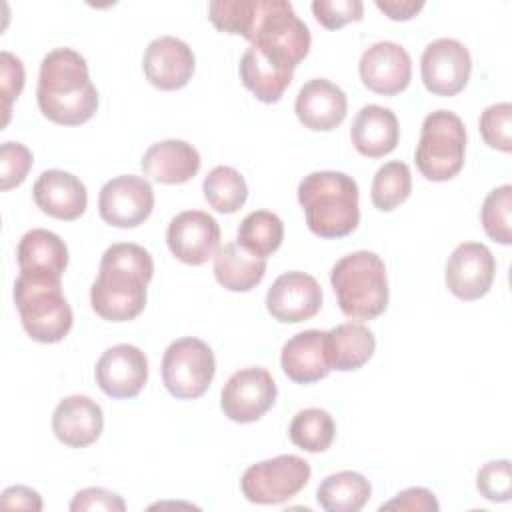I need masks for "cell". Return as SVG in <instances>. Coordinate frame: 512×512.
<instances>
[{
  "label": "cell",
  "instance_id": "cell-19",
  "mask_svg": "<svg viewBox=\"0 0 512 512\" xmlns=\"http://www.w3.org/2000/svg\"><path fill=\"white\" fill-rule=\"evenodd\" d=\"M348 100L340 86L326 78L308 80L296 96L294 112L304 128L314 132H330L346 118Z\"/></svg>",
  "mask_w": 512,
  "mask_h": 512
},
{
  "label": "cell",
  "instance_id": "cell-42",
  "mask_svg": "<svg viewBox=\"0 0 512 512\" xmlns=\"http://www.w3.org/2000/svg\"><path fill=\"white\" fill-rule=\"evenodd\" d=\"M0 506L4 510H42V498L36 490L28 486H10L0 496Z\"/></svg>",
  "mask_w": 512,
  "mask_h": 512
},
{
  "label": "cell",
  "instance_id": "cell-13",
  "mask_svg": "<svg viewBox=\"0 0 512 512\" xmlns=\"http://www.w3.org/2000/svg\"><path fill=\"white\" fill-rule=\"evenodd\" d=\"M94 378L98 388L116 400L134 398L148 380V358L134 344H116L102 352Z\"/></svg>",
  "mask_w": 512,
  "mask_h": 512
},
{
  "label": "cell",
  "instance_id": "cell-1",
  "mask_svg": "<svg viewBox=\"0 0 512 512\" xmlns=\"http://www.w3.org/2000/svg\"><path fill=\"white\" fill-rule=\"evenodd\" d=\"M210 22L226 34H238L270 62L292 70L308 56L310 30L286 0H214Z\"/></svg>",
  "mask_w": 512,
  "mask_h": 512
},
{
  "label": "cell",
  "instance_id": "cell-33",
  "mask_svg": "<svg viewBox=\"0 0 512 512\" xmlns=\"http://www.w3.org/2000/svg\"><path fill=\"white\" fill-rule=\"evenodd\" d=\"M412 192V172L406 162L392 160L380 166L372 178L370 198L372 204L382 210L390 212L398 208Z\"/></svg>",
  "mask_w": 512,
  "mask_h": 512
},
{
  "label": "cell",
  "instance_id": "cell-12",
  "mask_svg": "<svg viewBox=\"0 0 512 512\" xmlns=\"http://www.w3.org/2000/svg\"><path fill=\"white\" fill-rule=\"evenodd\" d=\"M472 58L468 48L454 38L432 40L420 58V74L428 92L456 96L468 84Z\"/></svg>",
  "mask_w": 512,
  "mask_h": 512
},
{
  "label": "cell",
  "instance_id": "cell-26",
  "mask_svg": "<svg viewBox=\"0 0 512 512\" xmlns=\"http://www.w3.org/2000/svg\"><path fill=\"white\" fill-rule=\"evenodd\" d=\"M328 334V360L332 370L352 372L362 368L376 350L372 330L360 322H344Z\"/></svg>",
  "mask_w": 512,
  "mask_h": 512
},
{
  "label": "cell",
  "instance_id": "cell-38",
  "mask_svg": "<svg viewBox=\"0 0 512 512\" xmlns=\"http://www.w3.org/2000/svg\"><path fill=\"white\" fill-rule=\"evenodd\" d=\"M312 12L324 28L336 30L348 22H360L364 4L360 0H314Z\"/></svg>",
  "mask_w": 512,
  "mask_h": 512
},
{
  "label": "cell",
  "instance_id": "cell-34",
  "mask_svg": "<svg viewBox=\"0 0 512 512\" xmlns=\"http://www.w3.org/2000/svg\"><path fill=\"white\" fill-rule=\"evenodd\" d=\"M482 228L498 244L508 246L512 242V186L502 184L494 188L480 210Z\"/></svg>",
  "mask_w": 512,
  "mask_h": 512
},
{
  "label": "cell",
  "instance_id": "cell-18",
  "mask_svg": "<svg viewBox=\"0 0 512 512\" xmlns=\"http://www.w3.org/2000/svg\"><path fill=\"white\" fill-rule=\"evenodd\" d=\"M142 68L148 82L158 90H178L190 82L196 58L184 40L176 36H160L144 50Z\"/></svg>",
  "mask_w": 512,
  "mask_h": 512
},
{
  "label": "cell",
  "instance_id": "cell-31",
  "mask_svg": "<svg viewBox=\"0 0 512 512\" xmlns=\"http://www.w3.org/2000/svg\"><path fill=\"white\" fill-rule=\"evenodd\" d=\"M202 192L206 202L222 214L238 212L248 198V184L244 176L232 166H216L212 168L204 182Z\"/></svg>",
  "mask_w": 512,
  "mask_h": 512
},
{
  "label": "cell",
  "instance_id": "cell-3",
  "mask_svg": "<svg viewBox=\"0 0 512 512\" xmlns=\"http://www.w3.org/2000/svg\"><path fill=\"white\" fill-rule=\"evenodd\" d=\"M36 100L40 112L62 126L88 122L98 108V90L86 58L72 48H54L40 62Z\"/></svg>",
  "mask_w": 512,
  "mask_h": 512
},
{
  "label": "cell",
  "instance_id": "cell-40",
  "mask_svg": "<svg viewBox=\"0 0 512 512\" xmlns=\"http://www.w3.org/2000/svg\"><path fill=\"white\" fill-rule=\"evenodd\" d=\"M72 512H94V510H104V512H124L126 502L122 496L106 490V488H84L78 490L70 502Z\"/></svg>",
  "mask_w": 512,
  "mask_h": 512
},
{
  "label": "cell",
  "instance_id": "cell-7",
  "mask_svg": "<svg viewBox=\"0 0 512 512\" xmlns=\"http://www.w3.org/2000/svg\"><path fill=\"white\" fill-rule=\"evenodd\" d=\"M466 128L458 114L450 110L430 112L420 130L416 146V168L426 180H452L464 166Z\"/></svg>",
  "mask_w": 512,
  "mask_h": 512
},
{
  "label": "cell",
  "instance_id": "cell-30",
  "mask_svg": "<svg viewBox=\"0 0 512 512\" xmlns=\"http://www.w3.org/2000/svg\"><path fill=\"white\" fill-rule=\"evenodd\" d=\"M284 240V224L280 216L270 210H254L244 216L238 226L236 242L248 252L268 258L280 248Z\"/></svg>",
  "mask_w": 512,
  "mask_h": 512
},
{
  "label": "cell",
  "instance_id": "cell-39",
  "mask_svg": "<svg viewBox=\"0 0 512 512\" xmlns=\"http://www.w3.org/2000/svg\"><path fill=\"white\" fill-rule=\"evenodd\" d=\"M0 64H2L0 84H2V100H4V124H6L10 118L12 102L20 96V92L24 88L26 74H24L22 60L6 50L0 54Z\"/></svg>",
  "mask_w": 512,
  "mask_h": 512
},
{
  "label": "cell",
  "instance_id": "cell-4",
  "mask_svg": "<svg viewBox=\"0 0 512 512\" xmlns=\"http://www.w3.org/2000/svg\"><path fill=\"white\" fill-rule=\"evenodd\" d=\"M358 184L352 176L336 170H316L298 184V202L306 224L320 238H342L360 222Z\"/></svg>",
  "mask_w": 512,
  "mask_h": 512
},
{
  "label": "cell",
  "instance_id": "cell-11",
  "mask_svg": "<svg viewBox=\"0 0 512 512\" xmlns=\"http://www.w3.org/2000/svg\"><path fill=\"white\" fill-rule=\"evenodd\" d=\"M154 208L152 184L134 174H122L108 180L98 194L100 218L116 228H134L142 224Z\"/></svg>",
  "mask_w": 512,
  "mask_h": 512
},
{
  "label": "cell",
  "instance_id": "cell-6",
  "mask_svg": "<svg viewBox=\"0 0 512 512\" xmlns=\"http://www.w3.org/2000/svg\"><path fill=\"white\" fill-rule=\"evenodd\" d=\"M330 284L346 318L372 320L388 306L386 266L376 252L358 250L342 256L332 266Z\"/></svg>",
  "mask_w": 512,
  "mask_h": 512
},
{
  "label": "cell",
  "instance_id": "cell-35",
  "mask_svg": "<svg viewBox=\"0 0 512 512\" xmlns=\"http://www.w3.org/2000/svg\"><path fill=\"white\" fill-rule=\"evenodd\" d=\"M480 134L482 140L500 152L512 150V104L496 102L488 106L480 116Z\"/></svg>",
  "mask_w": 512,
  "mask_h": 512
},
{
  "label": "cell",
  "instance_id": "cell-29",
  "mask_svg": "<svg viewBox=\"0 0 512 512\" xmlns=\"http://www.w3.org/2000/svg\"><path fill=\"white\" fill-rule=\"evenodd\" d=\"M372 486L360 472L342 470L326 476L318 490L316 500L326 512H358L370 500Z\"/></svg>",
  "mask_w": 512,
  "mask_h": 512
},
{
  "label": "cell",
  "instance_id": "cell-14",
  "mask_svg": "<svg viewBox=\"0 0 512 512\" xmlns=\"http://www.w3.org/2000/svg\"><path fill=\"white\" fill-rule=\"evenodd\" d=\"M322 306V288L306 272L280 274L266 292L268 314L282 324H298L318 314Z\"/></svg>",
  "mask_w": 512,
  "mask_h": 512
},
{
  "label": "cell",
  "instance_id": "cell-15",
  "mask_svg": "<svg viewBox=\"0 0 512 512\" xmlns=\"http://www.w3.org/2000/svg\"><path fill=\"white\" fill-rule=\"evenodd\" d=\"M496 260L488 246L464 242L454 248L446 262L444 280L448 290L460 300H478L492 288Z\"/></svg>",
  "mask_w": 512,
  "mask_h": 512
},
{
  "label": "cell",
  "instance_id": "cell-17",
  "mask_svg": "<svg viewBox=\"0 0 512 512\" xmlns=\"http://www.w3.org/2000/svg\"><path fill=\"white\" fill-rule=\"evenodd\" d=\"M358 74L368 90L382 96H394L408 88L412 60L404 46L392 40H380L362 52Z\"/></svg>",
  "mask_w": 512,
  "mask_h": 512
},
{
  "label": "cell",
  "instance_id": "cell-37",
  "mask_svg": "<svg viewBox=\"0 0 512 512\" xmlns=\"http://www.w3.org/2000/svg\"><path fill=\"white\" fill-rule=\"evenodd\" d=\"M476 488L490 502H508L512 494L510 460L486 462L476 474Z\"/></svg>",
  "mask_w": 512,
  "mask_h": 512
},
{
  "label": "cell",
  "instance_id": "cell-28",
  "mask_svg": "<svg viewBox=\"0 0 512 512\" xmlns=\"http://www.w3.org/2000/svg\"><path fill=\"white\" fill-rule=\"evenodd\" d=\"M16 260L20 270H38L62 276L68 266V248L58 234L46 228H32L20 238Z\"/></svg>",
  "mask_w": 512,
  "mask_h": 512
},
{
  "label": "cell",
  "instance_id": "cell-22",
  "mask_svg": "<svg viewBox=\"0 0 512 512\" xmlns=\"http://www.w3.org/2000/svg\"><path fill=\"white\" fill-rule=\"evenodd\" d=\"M36 206L58 220H76L84 214L88 192L84 182L64 170H44L32 188Z\"/></svg>",
  "mask_w": 512,
  "mask_h": 512
},
{
  "label": "cell",
  "instance_id": "cell-20",
  "mask_svg": "<svg viewBox=\"0 0 512 512\" xmlns=\"http://www.w3.org/2000/svg\"><path fill=\"white\" fill-rule=\"evenodd\" d=\"M104 428V414L98 402L84 394H72L58 402L52 414L54 436L70 446L84 448L96 442Z\"/></svg>",
  "mask_w": 512,
  "mask_h": 512
},
{
  "label": "cell",
  "instance_id": "cell-8",
  "mask_svg": "<svg viewBox=\"0 0 512 512\" xmlns=\"http://www.w3.org/2000/svg\"><path fill=\"white\" fill-rule=\"evenodd\" d=\"M216 358L212 348L194 336L174 340L162 356V380L178 400L200 398L212 384Z\"/></svg>",
  "mask_w": 512,
  "mask_h": 512
},
{
  "label": "cell",
  "instance_id": "cell-25",
  "mask_svg": "<svg viewBox=\"0 0 512 512\" xmlns=\"http://www.w3.org/2000/svg\"><path fill=\"white\" fill-rule=\"evenodd\" d=\"M266 274V258L242 248L238 242L220 246L214 254V276L230 292H248Z\"/></svg>",
  "mask_w": 512,
  "mask_h": 512
},
{
  "label": "cell",
  "instance_id": "cell-24",
  "mask_svg": "<svg viewBox=\"0 0 512 512\" xmlns=\"http://www.w3.org/2000/svg\"><path fill=\"white\" fill-rule=\"evenodd\" d=\"M350 140L356 152L366 158H382L390 154L400 140L396 114L378 104L362 106L352 122Z\"/></svg>",
  "mask_w": 512,
  "mask_h": 512
},
{
  "label": "cell",
  "instance_id": "cell-43",
  "mask_svg": "<svg viewBox=\"0 0 512 512\" xmlns=\"http://www.w3.org/2000/svg\"><path fill=\"white\" fill-rule=\"evenodd\" d=\"M376 8L382 10L390 20H410L422 8V0H376Z\"/></svg>",
  "mask_w": 512,
  "mask_h": 512
},
{
  "label": "cell",
  "instance_id": "cell-21",
  "mask_svg": "<svg viewBox=\"0 0 512 512\" xmlns=\"http://www.w3.org/2000/svg\"><path fill=\"white\" fill-rule=\"evenodd\" d=\"M284 374L296 384H312L332 370L328 360V334L324 330H304L284 342L280 352Z\"/></svg>",
  "mask_w": 512,
  "mask_h": 512
},
{
  "label": "cell",
  "instance_id": "cell-41",
  "mask_svg": "<svg viewBox=\"0 0 512 512\" xmlns=\"http://www.w3.org/2000/svg\"><path fill=\"white\" fill-rule=\"evenodd\" d=\"M380 510H424V512H438L440 504L434 498V494L426 488L420 486H412L406 488L402 492H398L390 502L382 504Z\"/></svg>",
  "mask_w": 512,
  "mask_h": 512
},
{
  "label": "cell",
  "instance_id": "cell-9",
  "mask_svg": "<svg viewBox=\"0 0 512 512\" xmlns=\"http://www.w3.org/2000/svg\"><path fill=\"white\" fill-rule=\"evenodd\" d=\"M310 464L296 454H280L246 468L242 494L254 504H282L294 498L310 480Z\"/></svg>",
  "mask_w": 512,
  "mask_h": 512
},
{
  "label": "cell",
  "instance_id": "cell-23",
  "mask_svg": "<svg viewBox=\"0 0 512 512\" xmlns=\"http://www.w3.org/2000/svg\"><path fill=\"white\" fill-rule=\"evenodd\" d=\"M200 154L186 140H162L142 156V172L160 184H184L200 170Z\"/></svg>",
  "mask_w": 512,
  "mask_h": 512
},
{
  "label": "cell",
  "instance_id": "cell-32",
  "mask_svg": "<svg viewBox=\"0 0 512 512\" xmlns=\"http://www.w3.org/2000/svg\"><path fill=\"white\" fill-rule=\"evenodd\" d=\"M288 436L294 446L316 454L330 448L336 436V424L330 412L322 408H304L292 418Z\"/></svg>",
  "mask_w": 512,
  "mask_h": 512
},
{
  "label": "cell",
  "instance_id": "cell-2",
  "mask_svg": "<svg viewBox=\"0 0 512 512\" xmlns=\"http://www.w3.org/2000/svg\"><path fill=\"white\" fill-rule=\"evenodd\" d=\"M154 276V262L146 248L118 242L104 250L98 278L90 288L92 310L108 322L134 320L146 306V286Z\"/></svg>",
  "mask_w": 512,
  "mask_h": 512
},
{
  "label": "cell",
  "instance_id": "cell-10",
  "mask_svg": "<svg viewBox=\"0 0 512 512\" xmlns=\"http://www.w3.org/2000/svg\"><path fill=\"white\" fill-rule=\"evenodd\" d=\"M276 382L266 368L250 366L234 372L220 394L224 416L238 424L260 420L276 402Z\"/></svg>",
  "mask_w": 512,
  "mask_h": 512
},
{
  "label": "cell",
  "instance_id": "cell-16",
  "mask_svg": "<svg viewBox=\"0 0 512 512\" xmlns=\"http://www.w3.org/2000/svg\"><path fill=\"white\" fill-rule=\"evenodd\" d=\"M166 242L180 262L200 266L216 254L220 244V226L208 212L184 210L170 220Z\"/></svg>",
  "mask_w": 512,
  "mask_h": 512
},
{
  "label": "cell",
  "instance_id": "cell-5",
  "mask_svg": "<svg viewBox=\"0 0 512 512\" xmlns=\"http://www.w3.org/2000/svg\"><path fill=\"white\" fill-rule=\"evenodd\" d=\"M14 304L26 334L36 342H60L72 328L74 316L62 294V276L20 270L14 282Z\"/></svg>",
  "mask_w": 512,
  "mask_h": 512
},
{
  "label": "cell",
  "instance_id": "cell-36",
  "mask_svg": "<svg viewBox=\"0 0 512 512\" xmlns=\"http://www.w3.org/2000/svg\"><path fill=\"white\" fill-rule=\"evenodd\" d=\"M32 168V152L22 142H4L0 146V188L6 192L20 186Z\"/></svg>",
  "mask_w": 512,
  "mask_h": 512
},
{
  "label": "cell",
  "instance_id": "cell-27",
  "mask_svg": "<svg viewBox=\"0 0 512 512\" xmlns=\"http://www.w3.org/2000/svg\"><path fill=\"white\" fill-rule=\"evenodd\" d=\"M294 72L270 62L258 48L250 46L240 58V80L242 84L266 104H274L282 98L290 86Z\"/></svg>",
  "mask_w": 512,
  "mask_h": 512
}]
</instances>
